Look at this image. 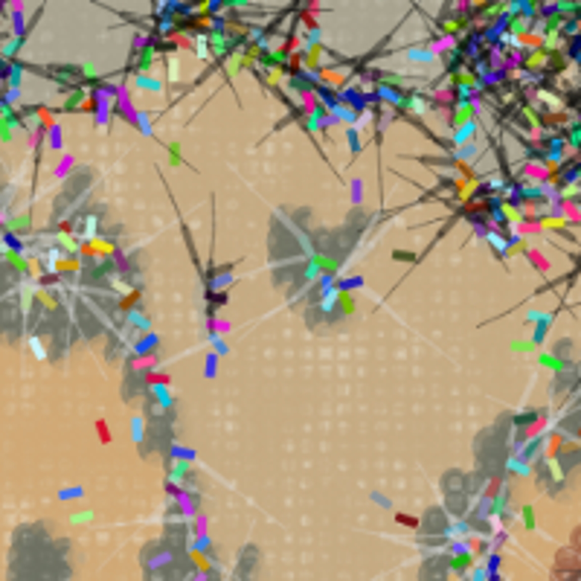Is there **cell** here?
I'll use <instances>...</instances> for the list:
<instances>
[{"label": "cell", "instance_id": "8992f818", "mask_svg": "<svg viewBox=\"0 0 581 581\" xmlns=\"http://www.w3.org/2000/svg\"><path fill=\"white\" fill-rule=\"evenodd\" d=\"M96 430H99V439H102V445H108V442H111V430L105 427V421H96Z\"/></svg>", "mask_w": 581, "mask_h": 581}, {"label": "cell", "instance_id": "277c9868", "mask_svg": "<svg viewBox=\"0 0 581 581\" xmlns=\"http://www.w3.org/2000/svg\"><path fill=\"white\" fill-rule=\"evenodd\" d=\"M320 53H323V46H320V44H311L308 56H305V64H308V70L317 67V61H320Z\"/></svg>", "mask_w": 581, "mask_h": 581}, {"label": "cell", "instance_id": "6da1fadb", "mask_svg": "<svg viewBox=\"0 0 581 581\" xmlns=\"http://www.w3.org/2000/svg\"><path fill=\"white\" fill-rule=\"evenodd\" d=\"M337 308H340V314H346V317H352V314L358 311V305H355V297H352V290H346V288L337 290Z\"/></svg>", "mask_w": 581, "mask_h": 581}, {"label": "cell", "instance_id": "3957f363", "mask_svg": "<svg viewBox=\"0 0 581 581\" xmlns=\"http://www.w3.org/2000/svg\"><path fill=\"white\" fill-rule=\"evenodd\" d=\"M84 250H87V253H99V256H108V253H114V244H111V241H102V238H99V241L87 244Z\"/></svg>", "mask_w": 581, "mask_h": 581}, {"label": "cell", "instance_id": "ba28073f", "mask_svg": "<svg viewBox=\"0 0 581 581\" xmlns=\"http://www.w3.org/2000/svg\"><path fill=\"white\" fill-rule=\"evenodd\" d=\"M137 297H139V290H134V294H125V297H122V308H131Z\"/></svg>", "mask_w": 581, "mask_h": 581}, {"label": "cell", "instance_id": "5b68a950", "mask_svg": "<svg viewBox=\"0 0 581 581\" xmlns=\"http://www.w3.org/2000/svg\"><path fill=\"white\" fill-rule=\"evenodd\" d=\"M169 160H172L174 166H180V163H183V154H180V149H177L174 142H172V146H169Z\"/></svg>", "mask_w": 581, "mask_h": 581}, {"label": "cell", "instance_id": "52a82bcc", "mask_svg": "<svg viewBox=\"0 0 581 581\" xmlns=\"http://www.w3.org/2000/svg\"><path fill=\"white\" fill-rule=\"evenodd\" d=\"M395 520L404 523V526H418V517H413V514H395Z\"/></svg>", "mask_w": 581, "mask_h": 581}, {"label": "cell", "instance_id": "7a4b0ae2", "mask_svg": "<svg viewBox=\"0 0 581 581\" xmlns=\"http://www.w3.org/2000/svg\"><path fill=\"white\" fill-rule=\"evenodd\" d=\"M314 267L320 270V273H334L337 270V259H331V256H314Z\"/></svg>", "mask_w": 581, "mask_h": 581}]
</instances>
